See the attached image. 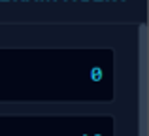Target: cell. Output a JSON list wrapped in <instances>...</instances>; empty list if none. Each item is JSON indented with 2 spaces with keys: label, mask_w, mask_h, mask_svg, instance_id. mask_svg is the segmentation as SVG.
Returning a JSON list of instances; mask_svg holds the SVG:
<instances>
[{
  "label": "cell",
  "mask_w": 149,
  "mask_h": 136,
  "mask_svg": "<svg viewBox=\"0 0 149 136\" xmlns=\"http://www.w3.org/2000/svg\"><path fill=\"white\" fill-rule=\"evenodd\" d=\"M102 76H104V74H102V68L95 66V68L91 70V80H93V81H100V80H102Z\"/></svg>",
  "instance_id": "6da1fadb"
},
{
  "label": "cell",
  "mask_w": 149,
  "mask_h": 136,
  "mask_svg": "<svg viewBox=\"0 0 149 136\" xmlns=\"http://www.w3.org/2000/svg\"><path fill=\"white\" fill-rule=\"evenodd\" d=\"M95 136H100V134H95Z\"/></svg>",
  "instance_id": "7a4b0ae2"
},
{
  "label": "cell",
  "mask_w": 149,
  "mask_h": 136,
  "mask_svg": "<svg viewBox=\"0 0 149 136\" xmlns=\"http://www.w3.org/2000/svg\"><path fill=\"white\" fill-rule=\"evenodd\" d=\"M83 136H87V134H83Z\"/></svg>",
  "instance_id": "3957f363"
}]
</instances>
